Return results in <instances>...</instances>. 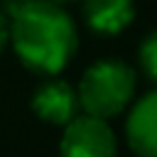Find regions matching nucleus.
I'll use <instances>...</instances> for the list:
<instances>
[{"label":"nucleus","mask_w":157,"mask_h":157,"mask_svg":"<svg viewBox=\"0 0 157 157\" xmlns=\"http://www.w3.org/2000/svg\"><path fill=\"white\" fill-rule=\"evenodd\" d=\"M29 105L34 110V115L49 125H66L69 120H74L81 110L78 105V93L76 88L64 81V78H47L42 81L29 98Z\"/></svg>","instance_id":"20e7f679"},{"label":"nucleus","mask_w":157,"mask_h":157,"mask_svg":"<svg viewBox=\"0 0 157 157\" xmlns=\"http://www.w3.org/2000/svg\"><path fill=\"white\" fill-rule=\"evenodd\" d=\"M7 44H10V22H7V17L0 12V52H2Z\"/></svg>","instance_id":"6e6552de"},{"label":"nucleus","mask_w":157,"mask_h":157,"mask_svg":"<svg viewBox=\"0 0 157 157\" xmlns=\"http://www.w3.org/2000/svg\"><path fill=\"white\" fill-rule=\"evenodd\" d=\"M137 66L142 76L157 86V29L150 32L137 47Z\"/></svg>","instance_id":"0eeeda50"},{"label":"nucleus","mask_w":157,"mask_h":157,"mask_svg":"<svg viewBox=\"0 0 157 157\" xmlns=\"http://www.w3.org/2000/svg\"><path fill=\"white\" fill-rule=\"evenodd\" d=\"M49 2H56V5H71V2H78V0H49Z\"/></svg>","instance_id":"1a4fd4ad"},{"label":"nucleus","mask_w":157,"mask_h":157,"mask_svg":"<svg viewBox=\"0 0 157 157\" xmlns=\"http://www.w3.org/2000/svg\"><path fill=\"white\" fill-rule=\"evenodd\" d=\"M10 44L29 71L39 76H56L71 61L78 47V34L64 5L25 0L12 12Z\"/></svg>","instance_id":"f257e3e1"},{"label":"nucleus","mask_w":157,"mask_h":157,"mask_svg":"<svg viewBox=\"0 0 157 157\" xmlns=\"http://www.w3.org/2000/svg\"><path fill=\"white\" fill-rule=\"evenodd\" d=\"M81 15L91 32L118 34L135 20L132 0H81Z\"/></svg>","instance_id":"423d86ee"},{"label":"nucleus","mask_w":157,"mask_h":157,"mask_svg":"<svg viewBox=\"0 0 157 157\" xmlns=\"http://www.w3.org/2000/svg\"><path fill=\"white\" fill-rule=\"evenodd\" d=\"M125 137L137 157H157V91L145 93L125 120Z\"/></svg>","instance_id":"39448f33"},{"label":"nucleus","mask_w":157,"mask_h":157,"mask_svg":"<svg viewBox=\"0 0 157 157\" xmlns=\"http://www.w3.org/2000/svg\"><path fill=\"white\" fill-rule=\"evenodd\" d=\"M137 76L135 69L120 59H98L78 78V105L83 113L96 118H113L128 108L135 96Z\"/></svg>","instance_id":"f03ea898"},{"label":"nucleus","mask_w":157,"mask_h":157,"mask_svg":"<svg viewBox=\"0 0 157 157\" xmlns=\"http://www.w3.org/2000/svg\"><path fill=\"white\" fill-rule=\"evenodd\" d=\"M59 157H118L115 132L108 120L78 113L64 125L59 140Z\"/></svg>","instance_id":"7ed1b4c3"}]
</instances>
